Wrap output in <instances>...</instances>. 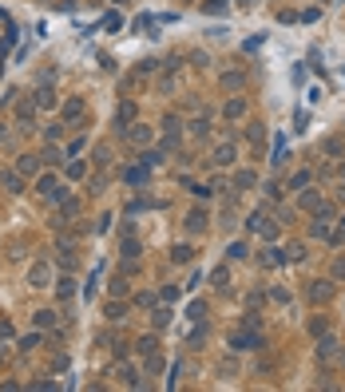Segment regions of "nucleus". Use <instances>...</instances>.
<instances>
[{"label":"nucleus","mask_w":345,"mask_h":392,"mask_svg":"<svg viewBox=\"0 0 345 392\" xmlns=\"http://www.w3.org/2000/svg\"><path fill=\"white\" fill-rule=\"evenodd\" d=\"M48 278H52V270H48V262H36L32 266V274H28V281L40 289V285H48Z\"/></svg>","instance_id":"1"},{"label":"nucleus","mask_w":345,"mask_h":392,"mask_svg":"<svg viewBox=\"0 0 345 392\" xmlns=\"http://www.w3.org/2000/svg\"><path fill=\"white\" fill-rule=\"evenodd\" d=\"M0 182H4L12 194H20V190H24V182H20V170H0Z\"/></svg>","instance_id":"2"},{"label":"nucleus","mask_w":345,"mask_h":392,"mask_svg":"<svg viewBox=\"0 0 345 392\" xmlns=\"http://www.w3.org/2000/svg\"><path fill=\"white\" fill-rule=\"evenodd\" d=\"M330 297H334V285H330V281L310 285V301H330Z\"/></svg>","instance_id":"3"},{"label":"nucleus","mask_w":345,"mask_h":392,"mask_svg":"<svg viewBox=\"0 0 345 392\" xmlns=\"http://www.w3.org/2000/svg\"><path fill=\"white\" fill-rule=\"evenodd\" d=\"M230 345H234V349H262V337H258V333H250V337H246V333H238L234 341H230Z\"/></svg>","instance_id":"4"},{"label":"nucleus","mask_w":345,"mask_h":392,"mask_svg":"<svg viewBox=\"0 0 345 392\" xmlns=\"http://www.w3.org/2000/svg\"><path fill=\"white\" fill-rule=\"evenodd\" d=\"M32 115H36V103H32V99H20V103H16V119H20V123H32Z\"/></svg>","instance_id":"5"},{"label":"nucleus","mask_w":345,"mask_h":392,"mask_svg":"<svg viewBox=\"0 0 345 392\" xmlns=\"http://www.w3.org/2000/svg\"><path fill=\"white\" fill-rule=\"evenodd\" d=\"M254 182H258V174H254V170H238V174H234V186H238V190H250Z\"/></svg>","instance_id":"6"},{"label":"nucleus","mask_w":345,"mask_h":392,"mask_svg":"<svg viewBox=\"0 0 345 392\" xmlns=\"http://www.w3.org/2000/svg\"><path fill=\"white\" fill-rule=\"evenodd\" d=\"M52 103H56V95H52V87L44 83V87L36 91V107H52Z\"/></svg>","instance_id":"7"},{"label":"nucleus","mask_w":345,"mask_h":392,"mask_svg":"<svg viewBox=\"0 0 345 392\" xmlns=\"http://www.w3.org/2000/svg\"><path fill=\"white\" fill-rule=\"evenodd\" d=\"M36 167H40V163H36L32 155H20V163H16V170H20V174H36Z\"/></svg>","instance_id":"8"},{"label":"nucleus","mask_w":345,"mask_h":392,"mask_svg":"<svg viewBox=\"0 0 345 392\" xmlns=\"http://www.w3.org/2000/svg\"><path fill=\"white\" fill-rule=\"evenodd\" d=\"M127 139H131V143H147V139H151V127H131Z\"/></svg>","instance_id":"9"},{"label":"nucleus","mask_w":345,"mask_h":392,"mask_svg":"<svg viewBox=\"0 0 345 392\" xmlns=\"http://www.w3.org/2000/svg\"><path fill=\"white\" fill-rule=\"evenodd\" d=\"M80 111H84L80 99H68V103H64V119H80Z\"/></svg>","instance_id":"10"},{"label":"nucleus","mask_w":345,"mask_h":392,"mask_svg":"<svg viewBox=\"0 0 345 392\" xmlns=\"http://www.w3.org/2000/svg\"><path fill=\"white\" fill-rule=\"evenodd\" d=\"M214 163H222V167H226V163H234V147H230V143H222V147H218Z\"/></svg>","instance_id":"11"},{"label":"nucleus","mask_w":345,"mask_h":392,"mask_svg":"<svg viewBox=\"0 0 345 392\" xmlns=\"http://www.w3.org/2000/svg\"><path fill=\"white\" fill-rule=\"evenodd\" d=\"M52 325H56V313H48V309L36 313V329H52Z\"/></svg>","instance_id":"12"},{"label":"nucleus","mask_w":345,"mask_h":392,"mask_svg":"<svg viewBox=\"0 0 345 392\" xmlns=\"http://www.w3.org/2000/svg\"><path fill=\"white\" fill-rule=\"evenodd\" d=\"M318 353H322V357L330 361V357L338 353V341H334V337H322V349H318Z\"/></svg>","instance_id":"13"},{"label":"nucleus","mask_w":345,"mask_h":392,"mask_svg":"<svg viewBox=\"0 0 345 392\" xmlns=\"http://www.w3.org/2000/svg\"><path fill=\"white\" fill-rule=\"evenodd\" d=\"M242 111H246V103H242V99H230V103H226V119H238Z\"/></svg>","instance_id":"14"},{"label":"nucleus","mask_w":345,"mask_h":392,"mask_svg":"<svg viewBox=\"0 0 345 392\" xmlns=\"http://www.w3.org/2000/svg\"><path fill=\"white\" fill-rule=\"evenodd\" d=\"M318 202H322V198H318V190H306V194H302V210H314Z\"/></svg>","instance_id":"15"},{"label":"nucleus","mask_w":345,"mask_h":392,"mask_svg":"<svg viewBox=\"0 0 345 392\" xmlns=\"http://www.w3.org/2000/svg\"><path fill=\"white\" fill-rule=\"evenodd\" d=\"M127 182H135V186H139V182H147V170H143V167H131V170H127Z\"/></svg>","instance_id":"16"},{"label":"nucleus","mask_w":345,"mask_h":392,"mask_svg":"<svg viewBox=\"0 0 345 392\" xmlns=\"http://www.w3.org/2000/svg\"><path fill=\"white\" fill-rule=\"evenodd\" d=\"M222 87H230V91L242 87V75H238V71H226V75H222Z\"/></svg>","instance_id":"17"},{"label":"nucleus","mask_w":345,"mask_h":392,"mask_svg":"<svg viewBox=\"0 0 345 392\" xmlns=\"http://www.w3.org/2000/svg\"><path fill=\"white\" fill-rule=\"evenodd\" d=\"M127 119H135V107H131V103H123V107H119V131L127 127Z\"/></svg>","instance_id":"18"},{"label":"nucleus","mask_w":345,"mask_h":392,"mask_svg":"<svg viewBox=\"0 0 345 392\" xmlns=\"http://www.w3.org/2000/svg\"><path fill=\"white\" fill-rule=\"evenodd\" d=\"M186 218H190V230H202V226H206V214H202V210H190Z\"/></svg>","instance_id":"19"},{"label":"nucleus","mask_w":345,"mask_h":392,"mask_svg":"<svg viewBox=\"0 0 345 392\" xmlns=\"http://www.w3.org/2000/svg\"><path fill=\"white\" fill-rule=\"evenodd\" d=\"M202 313H206V305H202V301H194V305L186 309V317H190V321H202Z\"/></svg>","instance_id":"20"},{"label":"nucleus","mask_w":345,"mask_h":392,"mask_svg":"<svg viewBox=\"0 0 345 392\" xmlns=\"http://www.w3.org/2000/svg\"><path fill=\"white\" fill-rule=\"evenodd\" d=\"M258 230H262V238H278V222H258Z\"/></svg>","instance_id":"21"},{"label":"nucleus","mask_w":345,"mask_h":392,"mask_svg":"<svg viewBox=\"0 0 345 392\" xmlns=\"http://www.w3.org/2000/svg\"><path fill=\"white\" fill-rule=\"evenodd\" d=\"M202 8H206V12H210V16H214V12H226V0H206V4H202Z\"/></svg>","instance_id":"22"},{"label":"nucleus","mask_w":345,"mask_h":392,"mask_svg":"<svg viewBox=\"0 0 345 392\" xmlns=\"http://www.w3.org/2000/svg\"><path fill=\"white\" fill-rule=\"evenodd\" d=\"M36 345H40V333H28L24 341H20V349H24V353H28V349H36Z\"/></svg>","instance_id":"23"},{"label":"nucleus","mask_w":345,"mask_h":392,"mask_svg":"<svg viewBox=\"0 0 345 392\" xmlns=\"http://www.w3.org/2000/svg\"><path fill=\"white\" fill-rule=\"evenodd\" d=\"M139 353H147V357H151V353H155V337H143V341H139Z\"/></svg>","instance_id":"24"},{"label":"nucleus","mask_w":345,"mask_h":392,"mask_svg":"<svg viewBox=\"0 0 345 392\" xmlns=\"http://www.w3.org/2000/svg\"><path fill=\"white\" fill-rule=\"evenodd\" d=\"M68 178H84V163H68Z\"/></svg>","instance_id":"25"},{"label":"nucleus","mask_w":345,"mask_h":392,"mask_svg":"<svg viewBox=\"0 0 345 392\" xmlns=\"http://www.w3.org/2000/svg\"><path fill=\"white\" fill-rule=\"evenodd\" d=\"M123 313H127V309H123V305H115V301H112V305H108V317H112V321H119V317H123Z\"/></svg>","instance_id":"26"},{"label":"nucleus","mask_w":345,"mask_h":392,"mask_svg":"<svg viewBox=\"0 0 345 392\" xmlns=\"http://www.w3.org/2000/svg\"><path fill=\"white\" fill-rule=\"evenodd\" d=\"M123 254L127 258H139V242H123Z\"/></svg>","instance_id":"27"},{"label":"nucleus","mask_w":345,"mask_h":392,"mask_svg":"<svg viewBox=\"0 0 345 392\" xmlns=\"http://www.w3.org/2000/svg\"><path fill=\"white\" fill-rule=\"evenodd\" d=\"M190 254H194V250H186V246H178V250H174L171 258H174V262H186V258H190Z\"/></svg>","instance_id":"28"},{"label":"nucleus","mask_w":345,"mask_h":392,"mask_svg":"<svg viewBox=\"0 0 345 392\" xmlns=\"http://www.w3.org/2000/svg\"><path fill=\"white\" fill-rule=\"evenodd\" d=\"M72 289H76V285H72V278L60 281V297H72Z\"/></svg>","instance_id":"29"},{"label":"nucleus","mask_w":345,"mask_h":392,"mask_svg":"<svg viewBox=\"0 0 345 392\" xmlns=\"http://www.w3.org/2000/svg\"><path fill=\"white\" fill-rule=\"evenodd\" d=\"M330 234V222H314V238H326Z\"/></svg>","instance_id":"30"},{"label":"nucleus","mask_w":345,"mask_h":392,"mask_svg":"<svg viewBox=\"0 0 345 392\" xmlns=\"http://www.w3.org/2000/svg\"><path fill=\"white\" fill-rule=\"evenodd\" d=\"M104 28H108V32H119V16H115V12L108 16V20H104Z\"/></svg>","instance_id":"31"},{"label":"nucleus","mask_w":345,"mask_h":392,"mask_svg":"<svg viewBox=\"0 0 345 392\" xmlns=\"http://www.w3.org/2000/svg\"><path fill=\"white\" fill-rule=\"evenodd\" d=\"M163 127H167V135H178V119H174V115H171V119H163Z\"/></svg>","instance_id":"32"},{"label":"nucleus","mask_w":345,"mask_h":392,"mask_svg":"<svg viewBox=\"0 0 345 392\" xmlns=\"http://www.w3.org/2000/svg\"><path fill=\"white\" fill-rule=\"evenodd\" d=\"M334 278H345V262H342V258L334 262Z\"/></svg>","instance_id":"33"},{"label":"nucleus","mask_w":345,"mask_h":392,"mask_svg":"<svg viewBox=\"0 0 345 392\" xmlns=\"http://www.w3.org/2000/svg\"><path fill=\"white\" fill-rule=\"evenodd\" d=\"M238 4H246V8H250V4H254V0H238Z\"/></svg>","instance_id":"34"},{"label":"nucleus","mask_w":345,"mask_h":392,"mask_svg":"<svg viewBox=\"0 0 345 392\" xmlns=\"http://www.w3.org/2000/svg\"><path fill=\"white\" fill-rule=\"evenodd\" d=\"M342 178H345V167H342Z\"/></svg>","instance_id":"35"}]
</instances>
